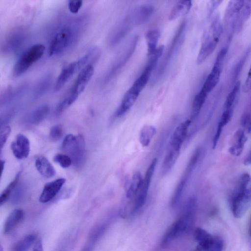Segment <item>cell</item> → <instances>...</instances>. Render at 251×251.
<instances>
[{
	"instance_id": "obj_1",
	"label": "cell",
	"mask_w": 251,
	"mask_h": 251,
	"mask_svg": "<svg viewBox=\"0 0 251 251\" xmlns=\"http://www.w3.org/2000/svg\"><path fill=\"white\" fill-rule=\"evenodd\" d=\"M196 209L197 200L195 197H190L185 203L178 219L170 226L162 236L160 243L162 248L167 246L191 229Z\"/></svg>"
},
{
	"instance_id": "obj_2",
	"label": "cell",
	"mask_w": 251,
	"mask_h": 251,
	"mask_svg": "<svg viewBox=\"0 0 251 251\" xmlns=\"http://www.w3.org/2000/svg\"><path fill=\"white\" fill-rule=\"evenodd\" d=\"M191 123L188 119L180 123L171 135L161 166L162 175H167L173 169L179 156L182 144L186 140Z\"/></svg>"
},
{
	"instance_id": "obj_3",
	"label": "cell",
	"mask_w": 251,
	"mask_h": 251,
	"mask_svg": "<svg viewBox=\"0 0 251 251\" xmlns=\"http://www.w3.org/2000/svg\"><path fill=\"white\" fill-rule=\"evenodd\" d=\"M251 205V176L243 174L238 179L230 198V206L234 217L239 219L246 214Z\"/></svg>"
},
{
	"instance_id": "obj_4",
	"label": "cell",
	"mask_w": 251,
	"mask_h": 251,
	"mask_svg": "<svg viewBox=\"0 0 251 251\" xmlns=\"http://www.w3.org/2000/svg\"><path fill=\"white\" fill-rule=\"evenodd\" d=\"M223 30L219 17H214L202 35L201 46L197 59L198 64H202L213 52L220 41Z\"/></svg>"
},
{
	"instance_id": "obj_5",
	"label": "cell",
	"mask_w": 251,
	"mask_h": 251,
	"mask_svg": "<svg viewBox=\"0 0 251 251\" xmlns=\"http://www.w3.org/2000/svg\"><path fill=\"white\" fill-rule=\"evenodd\" d=\"M186 23L185 20L180 24L163 58L162 59L158 66H157L156 70L153 73L151 82L152 85L156 83L164 74L176 50H177L183 39V36L186 27Z\"/></svg>"
},
{
	"instance_id": "obj_6",
	"label": "cell",
	"mask_w": 251,
	"mask_h": 251,
	"mask_svg": "<svg viewBox=\"0 0 251 251\" xmlns=\"http://www.w3.org/2000/svg\"><path fill=\"white\" fill-rule=\"evenodd\" d=\"M61 148L71 158L74 165L79 166L83 163L85 149V141L82 135L68 134L62 142Z\"/></svg>"
},
{
	"instance_id": "obj_7",
	"label": "cell",
	"mask_w": 251,
	"mask_h": 251,
	"mask_svg": "<svg viewBox=\"0 0 251 251\" xmlns=\"http://www.w3.org/2000/svg\"><path fill=\"white\" fill-rule=\"evenodd\" d=\"M45 50V46L41 44L34 45L26 50L15 63L13 75L17 77L25 73L42 57Z\"/></svg>"
},
{
	"instance_id": "obj_8",
	"label": "cell",
	"mask_w": 251,
	"mask_h": 251,
	"mask_svg": "<svg viewBox=\"0 0 251 251\" xmlns=\"http://www.w3.org/2000/svg\"><path fill=\"white\" fill-rule=\"evenodd\" d=\"M76 33L70 26H64L59 29L51 39L49 47V54L53 56L59 54L74 43Z\"/></svg>"
},
{
	"instance_id": "obj_9",
	"label": "cell",
	"mask_w": 251,
	"mask_h": 251,
	"mask_svg": "<svg viewBox=\"0 0 251 251\" xmlns=\"http://www.w3.org/2000/svg\"><path fill=\"white\" fill-rule=\"evenodd\" d=\"M201 152V149L200 148L197 149L190 158L183 173V175L173 194L171 201V206L173 208H176L179 204L186 186L199 159Z\"/></svg>"
},
{
	"instance_id": "obj_10",
	"label": "cell",
	"mask_w": 251,
	"mask_h": 251,
	"mask_svg": "<svg viewBox=\"0 0 251 251\" xmlns=\"http://www.w3.org/2000/svg\"><path fill=\"white\" fill-rule=\"evenodd\" d=\"M227 51L226 48H223L219 51L213 67L201 88L208 95L219 82L224 68Z\"/></svg>"
},
{
	"instance_id": "obj_11",
	"label": "cell",
	"mask_w": 251,
	"mask_h": 251,
	"mask_svg": "<svg viewBox=\"0 0 251 251\" xmlns=\"http://www.w3.org/2000/svg\"><path fill=\"white\" fill-rule=\"evenodd\" d=\"M157 161L156 158H153L146 171L141 187L134 199L133 206L131 211V214L135 213L140 209L144 205L146 201L149 189L157 164Z\"/></svg>"
},
{
	"instance_id": "obj_12",
	"label": "cell",
	"mask_w": 251,
	"mask_h": 251,
	"mask_svg": "<svg viewBox=\"0 0 251 251\" xmlns=\"http://www.w3.org/2000/svg\"><path fill=\"white\" fill-rule=\"evenodd\" d=\"M138 41V36L135 35L129 41L124 50L116 60L104 78V83L110 81L131 57L136 48Z\"/></svg>"
},
{
	"instance_id": "obj_13",
	"label": "cell",
	"mask_w": 251,
	"mask_h": 251,
	"mask_svg": "<svg viewBox=\"0 0 251 251\" xmlns=\"http://www.w3.org/2000/svg\"><path fill=\"white\" fill-rule=\"evenodd\" d=\"M194 238L199 247L204 251H222L223 250V240L218 236L212 235L202 228L195 229Z\"/></svg>"
},
{
	"instance_id": "obj_14",
	"label": "cell",
	"mask_w": 251,
	"mask_h": 251,
	"mask_svg": "<svg viewBox=\"0 0 251 251\" xmlns=\"http://www.w3.org/2000/svg\"><path fill=\"white\" fill-rule=\"evenodd\" d=\"M244 1L230 0L227 5L225 14V21L230 34L235 31L237 19Z\"/></svg>"
},
{
	"instance_id": "obj_15",
	"label": "cell",
	"mask_w": 251,
	"mask_h": 251,
	"mask_svg": "<svg viewBox=\"0 0 251 251\" xmlns=\"http://www.w3.org/2000/svg\"><path fill=\"white\" fill-rule=\"evenodd\" d=\"M94 72V66L92 64H89L84 67L75 81L70 92L79 96L85 89L91 79Z\"/></svg>"
},
{
	"instance_id": "obj_16",
	"label": "cell",
	"mask_w": 251,
	"mask_h": 251,
	"mask_svg": "<svg viewBox=\"0 0 251 251\" xmlns=\"http://www.w3.org/2000/svg\"><path fill=\"white\" fill-rule=\"evenodd\" d=\"M134 26L128 15L114 29L110 35L109 43L111 46L118 44L130 32Z\"/></svg>"
},
{
	"instance_id": "obj_17",
	"label": "cell",
	"mask_w": 251,
	"mask_h": 251,
	"mask_svg": "<svg viewBox=\"0 0 251 251\" xmlns=\"http://www.w3.org/2000/svg\"><path fill=\"white\" fill-rule=\"evenodd\" d=\"M80 68L77 60L70 63L65 66L56 79L53 87L54 91L58 92L60 90Z\"/></svg>"
},
{
	"instance_id": "obj_18",
	"label": "cell",
	"mask_w": 251,
	"mask_h": 251,
	"mask_svg": "<svg viewBox=\"0 0 251 251\" xmlns=\"http://www.w3.org/2000/svg\"><path fill=\"white\" fill-rule=\"evenodd\" d=\"M13 154L18 159L26 158L30 152V143L24 135L19 134L11 144Z\"/></svg>"
},
{
	"instance_id": "obj_19",
	"label": "cell",
	"mask_w": 251,
	"mask_h": 251,
	"mask_svg": "<svg viewBox=\"0 0 251 251\" xmlns=\"http://www.w3.org/2000/svg\"><path fill=\"white\" fill-rule=\"evenodd\" d=\"M65 180L63 178H60L46 184L40 196L39 201L42 203H46L52 200L65 183Z\"/></svg>"
},
{
	"instance_id": "obj_20",
	"label": "cell",
	"mask_w": 251,
	"mask_h": 251,
	"mask_svg": "<svg viewBox=\"0 0 251 251\" xmlns=\"http://www.w3.org/2000/svg\"><path fill=\"white\" fill-rule=\"evenodd\" d=\"M154 7L150 4L141 5L132 10L129 15L134 26L145 23L151 16Z\"/></svg>"
},
{
	"instance_id": "obj_21",
	"label": "cell",
	"mask_w": 251,
	"mask_h": 251,
	"mask_svg": "<svg viewBox=\"0 0 251 251\" xmlns=\"http://www.w3.org/2000/svg\"><path fill=\"white\" fill-rule=\"evenodd\" d=\"M139 95L128 89L125 94L120 105L114 113L113 118H118L125 114L134 104Z\"/></svg>"
},
{
	"instance_id": "obj_22",
	"label": "cell",
	"mask_w": 251,
	"mask_h": 251,
	"mask_svg": "<svg viewBox=\"0 0 251 251\" xmlns=\"http://www.w3.org/2000/svg\"><path fill=\"white\" fill-rule=\"evenodd\" d=\"M24 212L21 209L12 211L6 218L3 226V233L8 234L13 231L22 222Z\"/></svg>"
},
{
	"instance_id": "obj_23",
	"label": "cell",
	"mask_w": 251,
	"mask_h": 251,
	"mask_svg": "<svg viewBox=\"0 0 251 251\" xmlns=\"http://www.w3.org/2000/svg\"><path fill=\"white\" fill-rule=\"evenodd\" d=\"M25 39V33L23 31L17 30L9 35L4 44V48L7 51H15L18 50Z\"/></svg>"
},
{
	"instance_id": "obj_24",
	"label": "cell",
	"mask_w": 251,
	"mask_h": 251,
	"mask_svg": "<svg viewBox=\"0 0 251 251\" xmlns=\"http://www.w3.org/2000/svg\"><path fill=\"white\" fill-rule=\"evenodd\" d=\"M35 167L43 176L50 178L55 175V170L48 159L44 156H39L35 160Z\"/></svg>"
},
{
	"instance_id": "obj_25",
	"label": "cell",
	"mask_w": 251,
	"mask_h": 251,
	"mask_svg": "<svg viewBox=\"0 0 251 251\" xmlns=\"http://www.w3.org/2000/svg\"><path fill=\"white\" fill-rule=\"evenodd\" d=\"M247 141V137L244 131L241 129L237 131L234 135L233 144L228 150L229 153L234 156L240 155L243 151Z\"/></svg>"
},
{
	"instance_id": "obj_26",
	"label": "cell",
	"mask_w": 251,
	"mask_h": 251,
	"mask_svg": "<svg viewBox=\"0 0 251 251\" xmlns=\"http://www.w3.org/2000/svg\"><path fill=\"white\" fill-rule=\"evenodd\" d=\"M192 2L190 0H178L171 10L169 20L173 21L188 13L191 9Z\"/></svg>"
},
{
	"instance_id": "obj_27",
	"label": "cell",
	"mask_w": 251,
	"mask_h": 251,
	"mask_svg": "<svg viewBox=\"0 0 251 251\" xmlns=\"http://www.w3.org/2000/svg\"><path fill=\"white\" fill-rule=\"evenodd\" d=\"M105 229V225L99 226L94 228L89 236L82 251H92L96 244L103 234Z\"/></svg>"
},
{
	"instance_id": "obj_28",
	"label": "cell",
	"mask_w": 251,
	"mask_h": 251,
	"mask_svg": "<svg viewBox=\"0 0 251 251\" xmlns=\"http://www.w3.org/2000/svg\"><path fill=\"white\" fill-rule=\"evenodd\" d=\"M208 94L201 89L195 96L192 103L191 114L190 120L192 122L199 116L201 110L206 100Z\"/></svg>"
},
{
	"instance_id": "obj_29",
	"label": "cell",
	"mask_w": 251,
	"mask_h": 251,
	"mask_svg": "<svg viewBox=\"0 0 251 251\" xmlns=\"http://www.w3.org/2000/svg\"><path fill=\"white\" fill-rule=\"evenodd\" d=\"M160 36V31L157 29L148 31L145 35L147 44L148 56L152 54L156 50L157 45Z\"/></svg>"
},
{
	"instance_id": "obj_30",
	"label": "cell",
	"mask_w": 251,
	"mask_h": 251,
	"mask_svg": "<svg viewBox=\"0 0 251 251\" xmlns=\"http://www.w3.org/2000/svg\"><path fill=\"white\" fill-rule=\"evenodd\" d=\"M143 179L142 175L139 172H136L133 174L126 193V197L127 199L135 198L141 187Z\"/></svg>"
},
{
	"instance_id": "obj_31",
	"label": "cell",
	"mask_w": 251,
	"mask_h": 251,
	"mask_svg": "<svg viewBox=\"0 0 251 251\" xmlns=\"http://www.w3.org/2000/svg\"><path fill=\"white\" fill-rule=\"evenodd\" d=\"M37 235L31 233L23 237L12 247V251H27L36 241Z\"/></svg>"
},
{
	"instance_id": "obj_32",
	"label": "cell",
	"mask_w": 251,
	"mask_h": 251,
	"mask_svg": "<svg viewBox=\"0 0 251 251\" xmlns=\"http://www.w3.org/2000/svg\"><path fill=\"white\" fill-rule=\"evenodd\" d=\"M251 15V0H245L235 25V30L240 31L244 24Z\"/></svg>"
},
{
	"instance_id": "obj_33",
	"label": "cell",
	"mask_w": 251,
	"mask_h": 251,
	"mask_svg": "<svg viewBox=\"0 0 251 251\" xmlns=\"http://www.w3.org/2000/svg\"><path fill=\"white\" fill-rule=\"evenodd\" d=\"M50 107L47 104L41 105L33 110L29 116V121L33 124L41 123L48 115Z\"/></svg>"
},
{
	"instance_id": "obj_34",
	"label": "cell",
	"mask_w": 251,
	"mask_h": 251,
	"mask_svg": "<svg viewBox=\"0 0 251 251\" xmlns=\"http://www.w3.org/2000/svg\"><path fill=\"white\" fill-rule=\"evenodd\" d=\"M156 132L153 126H145L142 127L139 133V141L144 147H148Z\"/></svg>"
},
{
	"instance_id": "obj_35",
	"label": "cell",
	"mask_w": 251,
	"mask_h": 251,
	"mask_svg": "<svg viewBox=\"0 0 251 251\" xmlns=\"http://www.w3.org/2000/svg\"><path fill=\"white\" fill-rule=\"evenodd\" d=\"M241 88V83L237 81L228 94L224 104V109L233 110L234 106Z\"/></svg>"
},
{
	"instance_id": "obj_36",
	"label": "cell",
	"mask_w": 251,
	"mask_h": 251,
	"mask_svg": "<svg viewBox=\"0 0 251 251\" xmlns=\"http://www.w3.org/2000/svg\"><path fill=\"white\" fill-rule=\"evenodd\" d=\"M78 97V95L70 92L57 105L55 109L56 114L59 115L65 111L76 100Z\"/></svg>"
},
{
	"instance_id": "obj_37",
	"label": "cell",
	"mask_w": 251,
	"mask_h": 251,
	"mask_svg": "<svg viewBox=\"0 0 251 251\" xmlns=\"http://www.w3.org/2000/svg\"><path fill=\"white\" fill-rule=\"evenodd\" d=\"M21 172H19L14 179L2 192L0 197V205H2L7 200L13 190L16 188L20 178Z\"/></svg>"
},
{
	"instance_id": "obj_38",
	"label": "cell",
	"mask_w": 251,
	"mask_h": 251,
	"mask_svg": "<svg viewBox=\"0 0 251 251\" xmlns=\"http://www.w3.org/2000/svg\"><path fill=\"white\" fill-rule=\"evenodd\" d=\"M51 81V77L48 75L42 78L34 89V95L36 97L43 95L48 89Z\"/></svg>"
},
{
	"instance_id": "obj_39",
	"label": "cell",
	"mask_w": 251,
	"mask_h": 251,
	"mask_svg": "<svg viewBox=\"0 0 251 251\" xmlns=\"http://www.w3.org/2000/svg\"><path fill=\"white\" fill-rule=\"evenodd\" d=\"M53 160L63 168H68L72 164L71 158L67 154H57L54 155Z\"/></svg>"
},
{
	"instance_id": "obj_40",
	"label": "cell",
	"mask_w": 251,
	"mask_h": 251,
	"mask_svg": "<svg viewBox=\"0 0 251 251\" xmlns=\"http://www.w3.org/2000/svg\"><path fill=\"white\" fill-rule=\"evenodd\" d=\"M63 135V128L61 125L52 126L50 131V137L53 141L60 139Z\"/></svg>"
},
{
	"instance_id": "obj_41",
	"label": "cell",
	"mask_w": 251,
	"mask_h": 251,
	"mask_svg": "<svg viewBox=\"0 0 251 251\" xmlns=\"http://www.w3.org/2000/svg\"><path fill=\"white\" fill-rule=\"evenodd\" d=\"M241 124L247 132H251V116L249 113H244L242 115Z\"/></svg>"
},
{
	"instance_id": "obj_42",
	"label": "cell",
	"mask_w": 251,
	"mask_h": 251,
	"mask_svg": "<svg viewBox=\"0 0 251 251\" xmlns=\"http://www.w3.org/2000/svg\"><path fill=\"white\" fill-rule=\"evenodd\" d=\"M11 128L9 126H5L0 130V147L1 149L3 147L10 133Z\"/></svg>"
},
{
	"instance_id": "obj_43",
	"label": "cell",
	"mask_w": 251,
	"mask_h": 251,
	"mask_svg": "<svg viewBox=\"0 0 251 251\" xmlns=\"http://www.w3.org/2000/svg\"><path fill=\"white\" fill-rule=\"evenodd\" d=\"M81 0H70L68 2V8L70 11L74 14L77 13L82 5Z\"/></svg>"
},
{
	"instance_id": "obj_44",
	"label": "cell",
	"mask_w": 251,
	"mask_h": 251,
	"mask_svg": "<svg viewBox=\"0 0 251 251\" xmlns=\"http://www.w3.org/2000/svg\"><path fill=\"white\" fill-rule=\"evenodd\" d=\"M233 110H231L224 109L220 118V120L219 122V123L223 127L227 125L230 121L233 114Z\"/></svg>"
},
{
	"instance_id": "obj_45",
	"label": "cell",
	"mask_w": 251,
	"mask_h": 251,
	"mask_svg": "<svg viewBox=\"0 0 251 251\" xmlns=\"http://www.w3.org/2000/svg\"><path fill=\"white\" fill-rule=\"evenodd\" d=\"M242 90L245 93H248L251 91V65L248 72L247 76L243 85Z\"/></svg>"
},
{
	"instance_id": "obj_46",
	"label": "cell",
	"mask_w": 251,
	"mask_h": 251,
	"mask_svg": "<svg viewBox=\"0 0 251 251\" xmlns=\"http://www.w3.org/2000/svg\"><path fill=\"white\" fill-rule=\"evenodd\" d=\"M223 127V126L218 123L217 130L214 136L213 142H212V148L213 149H215L218 144V142L219 141V138L220 137L222 129Z\"/></svg>"
},
{
	"instance_id": "obj_47",
	"label": "cell",
	"mask_w": 251,
	"mask_h": 251,
	"mask_svg": "<svg viewBox=\"0 0 251 251\" xmlns=\"http://www.w3.org/2000/svg\"><path fill=\"white\" fill-rule=\"evenodd\" d=\"M222 0H212L209 2L208 7V16H210L212 14L215 10L218 7Z\"/></svg>"
},
{
	"instance_id": "obj_48",
	"label": "cell",
	"mask_w": 251,
	"mask_h": 251,
	"mask_svg": "<svg viewBox=\"0 0 251 251\" xmlns=\"http://www.w3.org/2000/svg\"><path fill=\"white\" fill-rule=\"evenodd\" d=\"M43 245L41 239H38L35 243V246L32 251H43Z\"/></svg>"
},
{
	"instance_id": "obj_49",
	"label": "cell",
	"mask_w": 251,
	"mask_h": 251,
	"mask_svg": "<svg viewBox=\"0 0 251 251\" xmlns=\"http://www.w3.org/2000/svg\"><path fill=\"white\" fill-rule=\"evenodd\" d=\"M244 165L249 166L251 165V151L247 157L245 158L244 162Z\"/></svg>"
},
{
	"instance_id": "obj_50",
	"label": "cell",
	"mask_w": 251,
	"mask_h": 251,
	"mask_svg": "<svg viewBox=\"0 0 251 251\" xmlns=\"http://www.w3.org/2000/svg\"><path fill=\"white\" fill-rule=\"evenodd\" d=\"M5 161L4 160H1L0 161V167H1V174H2L4 167Z\"/></svg>"
},
{
	"instance_id": "obj_51",
	"label": "cell",
	"mask_w": 251,
	"mask_h": 251,
	"mask_svg": "<svg viewBox=\"0 0 251 251\" xmlns=\"http://www.w3.org/2000/svg\"><path fill=\"white\" fill-rule=\"evenodd\" d=\"M249 232H250V235L251 236V219L250 227H249Z\"/></svg>"
}]
</instances>
